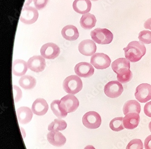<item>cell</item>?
I'll use <instances>...</instances> for the list:
<instances>
[{"instance_id":"obj_28","label":"cell","mask_w":151,"mask_h":149,"mask_svg":"<svg viewBox=\"0 0 151 149\" xmlns=\"http://www.w3.org/2000/svg\"><path fill=\"white\" fill-rule=\"evenodd\" d=\"M123 117H118L111 120L109 123V127L112 131L119 132L124 129L123 125Z\"/></svg>"},{"instance_id":"obj_31","label":"cell","mask_w":151,"mask_h":149,"mask_svg":"<svg viewBox=\"0 0 151 149\" xmlns=\"http://www.w3.org/2000/svg\"><path fill=\"white\" fill-rule=\"evenodd\" d=\"M13 88V95H14V101L15 102L17 103L21 101L22 96V90L19 87L14 85Z\"/></svg>"},{"instance_id":"obj_39","label":"cell","mask_w":151,"mask_h":149,"mask_svg":"<svg viewBox=\"0 0 151 149\" xmlns=\"http://www.w3.org/2000/svg\"><path fill=\"white\" fill-rule=\"evenodd\" d=\"M91 1H99V0H91Z\"/></svg>"},{"instance_id":"obj_1","label":"cell","mask_w":151,"mask_h":149,"mask_svg":"<svg viewBox=\"0 0 151 149\" xmlns=\"http://www.w3.org/2000/svg\"><path fill=\"white\" fill-rule=\"evenodd\" d=\"M124 50L126 58L132 63H136L140 60L146 52L145 46L139 41L130 42Z\"/></svg>"},{"instance_id":"obj_38","label":"cell","mask_w":151,"mask_h":149,"mask_svg":"<svg viewBox=\"0 0 151 149\" xmlns=\"http://www.w3.org/2000/svg\"><path fill=\"white\" fill-rule=\"evenodd\" d=\"M149 130H150V132H151V121L150 122V123H149Z\"/></svg>"},{"instance_id":"obj_34","label":"cell","mask_w":151,"mask_h":149,"mask_svg":"<svg viewBox=\"0 0 151 149\" xmlns=\"http://www.w3.org/2000/svg\"><path fill=\"white\" fill-rule=\"evenodd\" d=\"M144 147L145 149H151V135L147 136L144 141Z\"/></svg>"},{"instance_id":"obj_17","label":"cell","mask_w":151,"mask_h":149,"mask_svg":"<svg viewBox=\"0 0 151 149\" xmlns=\"http://www.w3.org/2000/svg\"><path fill=\"white\" fill-rule=\"evenodd\" d=\"M29 108L22 107L17 110L18 122L21 124H27L31 122L33 117V112Z\"/></svg>"},{"instance_id":"obj_7","label":"cell","mask_w":151,"mask_h":149,"mask_svg":"<svg viewBox=\"0 0 151 149\" xmlns=\"http://www.w3.org/2000/svg\"><path fill=\"white\" fill-rule=\"evenodd\" d=\"M38 16L37 9L32 6H26L22 10L20 21L25 24H32L37 20Z\"/></svg>"},{"instance_id":"obj_19","label":"cell","mask_w":151,"mask_h":149,"mask_svg":"<svg viewBox=\"0 0 151 149\" xmlns=\"http://www.w3.org/2000/svg\"><path fill=\"white\" fill-rule=\"evenodd\" d=\"M61 34L63 38L68 41H75L79 37L77 29L73 25H68L63 28Z\"/></svg>"},{"instance_id":"obj_32","label":"cell","mask_w":151,"mask_h":149,"mask_svg":"<svg viewBox=\"0 0 151 149\" xmlns=\"http://www.w3.org/2000/svg\"><path fill=\"white\" fill-rule=\"evenodd\" d=\"M33 1L35 8L40 10L46 6L49 0H33Z\"/></svg>"},{"instance_id":"obj_4","label":"cell","mask_w":151,"mask_h":149,"mask_svg":"<svg viewBox=\"0 0 151 149\" xmlns=\"http://www.w3.org/2000/svg\"><path fill=\"white\" fill-rule=\"evenodd\" d=\"M101 117L95 111H89L83 115L82 118L83 125L87 128L95 129L100 127L101 124Z\"/></svg>"},{"instance_id":"obj_6","label":"cell","mask_w":151,"mask_h":149,"mask_svg":"<svg viewBox=\"0 0 151 149\" xmlns=\"http://www.w3.org/2000/svg\"><path fill=\"white\" fill-rule=\"evenodd\" d=\"M124 87L122 84L117 81H113L108 82L104 87V92L106 96L110 98H116L122 95Z\"/></svg>"},{"instance_id":"obj_36","label":"cell","mask_w":151,"mask_h":149,"mask_svg":"<svg viewBox=\"0 0 151 149\" xmlns=\"http://www.w3.org/2000/svg\"><path fill=\"white\" fill-rule=\"evenodd\" d=\"M84 149H96L93 145H88L86 146Z\"/></svg>"},{"instance_id":"obj_25","label":"cell","mask_w":151,"mask_h":149,"mask_svg":"<svg viewBox=\"0 0 151 149\" xmlns=\"http://www.w3.org/2000/svg\"><path fill=\"white\" fill-rule=\"evenodd\" d=\"M51 110L56 117L59 118H65L68 113L66 112L60 105V101L55 100L50 104Z\"/></svg>"},{"instance_id":"obj_22","label":"cell","mask_w":151,"mask_h":149,"mask_svg":"<svg viewBox=\"0 0 151 149\" xmlns=\"http://www.w3.org/2000/svg\"><path fill=\"white\" fill-rule=\"evenodd\" d=\"M123 110L125 115L132 113H136L139 114L141 112V105L136 100H130L124 103Z\"/></svg>"},{"instance_id":"obj_10","label":"cell","mask_w":151,"mask_h":149,"mask_svg":"<svg viewBox=\"0 0 151 149\" xmlns=\"http://www.w3.org/2000/svg\"><path fill=\"white\" fill-rule=\"evenodd\" d=\"M60 53V48L55 43H48L43 45L40 49V53L45 58L54 59L59 56Z\"/></svg>"},{"instance_id":"obj_16","label":"cell","mask_w":151,"mask_h":149,"mask_svg":"<svg viewBox=\"0 0 151 149\" xmlns=\"http://www.w3.org/2000/svg\"><path fill=\"white\" fill-rule=\"evenodd\" d=\"M32 111L35 115L43 116L46 114L49 109L48 103L44 98H37L32 104Z\"/></svg>"},{"instance_id":"obj_11","label":"cell","mask_w":151,"mask_h":149,"mask_svg":"<svg viewBox=\"0 0 151 149\" xmlns=\"http://www.w3.org/2000/svg\"><path fill=\"white\" fill-rule=\"evenodd\" d=\"M27 65L29 69L38 73L44 70L46 63L45 59L42 56H34L28 61Z\"/></svg>"},{"instance_id":"obj_8","label":"cell","mask_w":151,"mask_h":149,"mask_svg":"<svg viewBox=\"0 0 151 149\" xmlns=\"http://www.w3.org/2000/svg\"><path fill=\"white\" fill-rule=\"evenodd\" d=\"M135 97L142 103L147 102L151 99V86L147 83L140 84L137 87Z\"/></svg>"},{"instance_id":"obj_23","label":"cell","mask_w":151,"mask_h":149,"mask_svg":"<svg viewBox=\"0 0 151 149\" xmlns=\"http://www.w3.org/2000/svg\"><path fill=\"white\" fill-rule=\"evenodd\" d=\"M19 85L25 90H31L37 84L36 79L31 76H24L19 81Z\"/></svg>"},{"instance_id":"obj_21","label":"cell","mask_w":151,"mask_h":149,"mask_svg":"<svg viewBox=\"0 0 151 149\" xmlns=\"http://www.w3.org/2000/svg\"><path fill=\"white\" fill-rule=\"evenodd\" d=\"M97 20L95 16L90 13L83 14L80 20L81 26L83 29H90L94 27Z\"/></svg>"},{"instance_id":"obj_35","label":"cell","mask_w":151,"mask_h":149,"mask_svg":"<svg viewBox=\"0 0 151 149\" xmlns=\"http://www.w3.org/2000/svg\"><path fill=\"white\" fill-rule=\"evenodd\" d=\"M144 27L145 28L151 30V18L148 19L144 23Z\"/></svg>"},{"instance_id":"obj_24","label":"cell","mask_w":151,"mask_h":149,"mask_svg":"<svg viewBox=\"0 0 151 149\" xmlns=\"http://www.w3.org/2000/svg\"><path fill=\"white\" fill-rule=\"evenodd\" d=\"M118 81L122 84H125L130 81L132 78V73L130 69L123 68L116 73Z\"/></svg>"},{"instance_id":"obj_14","label":"cell","mask_w":151,"mask_h":149,"mask_svg":"<svg viewBox=\"0 0 151 149\" xmlns=\"http://www.w3.org/2000/svg\"><path fill=\"white\" fill-rule=\"evenodd\" d=\"M47 138L50 143L56 147L63 146L66 141V139L61 133L57 131H50L47 135Z\"/></svg>"},{"instance_id":"obj_30","label":"cell","mask_w":151,"mask_h":149,"mask_svg":"<svg viewBox=\"0 0 151 149\" xmlns=\"http://www.w3.org/2000/svg\"><path fill=\"white\" fill-rule=\"evenodd\" d=\"M143 145L140 139L132 140L127 146L126 149H143Z\"/></svg>"},{"instance_id":"obj_37","label":"cell","mask_w":151,"mask_h":149,"mask_svg":"<svg viewBox=\"0 0 151 149\" xmlns=\"http://www.w3.org/2000/svg\"><path fill=\"white\" fill-rule=\"evenodd\" d=\"M32 0H27L26 2H25V6H28V5H29V4L32 2Z\"/></svg>"},{"instance_id":"obj_13","label":"cell","mask_w":151,"mask_h":149,"mask_svg":"<svg viewBox=\"0 0 151 149\" xmlns=\"http://www.w3.org/2000/svg\"><path fill=\"white\" fill-rule=\"evenodd\" d=\"M78 49L80 53L83 55L91 56L95 54L97 47L94 41L90 39H86L80 43Z\"/></svg>"},{"instance_id":"obj_12","label":"cell","mask_w":151,"mask_h":149,"mask_svg":"<svg viewBox=\"0 0 151 149\" xmlns=\"http://www.w3.org/2000/svg\"><path fill=\"white\" fill-rule=\"evenodd\" d=\"M75 71L77 75L80 77L88 78L93 75L94 69L91 64L86 62H82L76 66Z\"/></svg>"},{"instance_id":"obj_26","label":"cell","mask_w":151,"mask_h":149,"mask_svg":"<svg viewBox=\"0 0 151 149\" xmlns=\"http://www.w3.org/2000/svg\"><path fill=\"white\" fill-rule=\"evenodd\" d=\"M111 67L113 71L116 73L123 68L130 69V63L126 58H119L113 61L111 64Z\"/></svg>"},{"instance_id":"obj_3","label":"cell","mask_w":151,"mask_h":149,"mask_svg":"<svg viewBox=\"0 0 151 149\" xmlns=\"http://www.w3.org/2000/svg\"><path fill=\"white\" fill-rule=\"evenodd\" d=\"M63 87L65 91L68 94L75 95L82 89V81L77 76H70L64 80Z\"/></svg>"},{"instance_id":"obj_5","label":"cell","mask_w":151,"mask_h":149,"mask_svg":"<svg viewBox=\"0 0 151 149\" xmlns=\"http://www.w3.org/2000/svg\"><path fill=\"white\" fill-rule=\"evenodd\" d=\"M111 62L110 58L104 53H96L90 59V63L97 69L103 70L108 68Z\"/></svg>"},{"instance_id":"obj_29","label":"cell","mask_w":151,"mask_h":149,"mask_svg":"<svg viewBox=\"0 0 151 149\" xmlns=\"http://www.w3.org/2000/svg\"><path fill=\"white\" fill-rule=\"evenodd\" d=\"M138 39L144 44L151 43V32L149 30H143L139 34Z\"/></svg>"},{"instance_id":"obj_27","label":"cell","mask_w":151,"mask_h":149,"mask_svg":"<svg viewBox=\"0 0 151 149\" xmlns=\"http://www.w3.org/2000/svg\"><path fill=\"white\" fill-rule=\"evenodd\" d=\"M67 123L64 120L58 118L54 120L48 126V129L49 131H63L67 128Z\"/></svg>"},{"instance_id":"obj_2","label":"cell","mask_w":151,"mask_h":149,"mask_svg":"<svg viewBox=\"0 0 151 149\" xmlns=\"http://www.w3.org/2000/svg\"><path fill=\"white\" fill-rule=\"evenodd\" d=\"M92 39L99 44H109L112 42L114 35L110 30L107 29L96 28L90 33Z\"/></svg>"},{"instance_id":"obj_20","label":"cell","mask_w":151,"mask_h":149,"mask_svg":"<svg viewBox=\"0 0 151 149\" xmlns=\"http://www.w3.org/2000/svg\"><path fill=\"white\" fill-rule=\"evenodd\" d=\"M27 63L26 61L21 59L14 61L12 66V73L16 76H23L27 71Z\"/></svg>"},{"instance_id":"obj_33","label":"cell","mask_w":151,"mask_h":149,"mask_svg":"<svg viewBox=\"0 0 151 149\" xmlns=\"http://www.w3.org/2000/svg\"><path fill=\"white\" fill-rule=\"evenodd\" d=\"M144 112L146 116L151 118V101L146 103L144 106Z\"/></svg>"},{"instance_id":"obj_15","label":"cell","mask_w":151,"mask_h":149,"mask_svg":"<svg viewBox=\"0 0 151 149\" xmlns=\"http://www.w3.org/2000/svg\"><path fill=\"white\" fill-rule=\"evenodd\" d=\"M140 121L139 114L136 113H132L125 115L123 119V125L127 129L132 130L138 126Z\"/></svg>"},{"instance_id":"obj_18","label":"cell","mask_w":151,"mask_h":149,"mask_svg":"<svg viewBox=\"0 0 151 149\" xmlns=\"http://www.w3.org/2000/svg\"><path fill=\"white\" fill-rule=\"evenodd\" d=\"M91 6L90 0H75L73 3L74 11L78 14H87L90 11Z\"/></svg>"},{"instance_id":"obj_9","label":"cell","mask_w":151,"mask_h":149,"mask_svg":"<svg viewBox=\"0 0 151 149\" xmlns=\"http://www.w3.org/2000/svg\"><path fill=\"white\" fill-rule=\"evenodd\" d=\"M79 101L73 95H68L60 100V105L68 113L74 112L79 106Z\"/></svg>"}]
</instances>
